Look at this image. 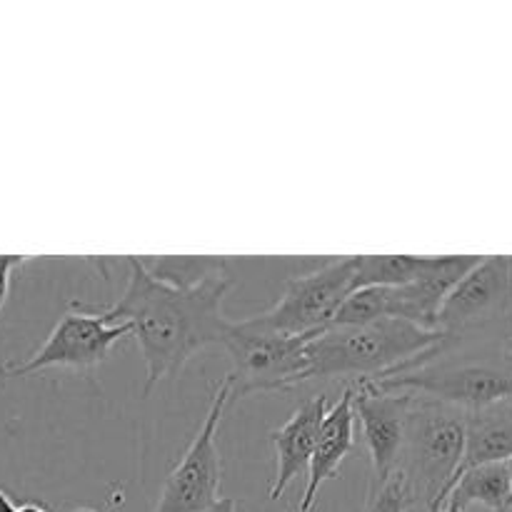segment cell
I'll return each mask as SVG.
<instances>
[{
  "label": "cell",
  "instance_id": "1",
  "mask_svg": "<svg viewBox=\"0 0 512 512\" xmlns=\"http://www.w3.org/2000/svg\"><path fill=\"white\" fill-rule=\"evenodd\" d=\"M128 285L110 308L113 323H125L145 360V395L163 378H175L195 353L208 345H223L230 320L223 313L228 295V270L210 275L190 288L160 283L138 258H128Z\"/></svg>",
  "mask_w": 512,
  "mask_h": 512
},
{
  "label": "cell",
  "instance_id": "2",
  "mask_svg": "<svg viewBox=\"0 0 512 512\" xmlns=\"http://www.w3.org/2000/svg\"><path fill=\"white\" fill-rule=\"evenodd\" d=\"M443 335L405 320L328 325L308 343V380H345L348 385L393 378L433 358Z\"/></svg>",
  "mask_w": 512,
  "mask_h": 512
},
{
  "label": "cell",
  "instance_id": "3",
  "mask_svg": "<svg viewBox=\"0 0 512 512\" xmlns=\"http://www.w3.org/2000/svg\"><path fill=\"white\" fill-rule=\"evenodd\" d=\"M468 413L440 400L410 393L408 423L395 475L403 480L410 505L430 512L445 505L463 468Z\"/></svg>",
  "mask_w": 512,
  "mask_h": 512
},
{
  "label": "cell",
  "instance_id": "4",
  "mask_svg": "<svg viewBox=\"0 0 512 512\" xmlns=\"http://www.w3.org/2000/svg\"><path fill=\"white\" fill-rule=\"evenodd\" d=\"M448 350L505 353L512 338V255H480L438 315Z\"/></svg>",
  "mask_w": 512,
  "mask_h": 512
},
{
  "label": "cell",
  "instance_id": "5",
  "mask_svg": "<svg viewBox=\"0 0 512 512\" xmlns=\"http://www.w3.org/2000/svg\"><path fill=\"white\" fill-rule=\"evenodd\" d=\"M378 390L413 393L440 400L463 413L512 398V365L495 350H448L393 378L375 380Z\"/></svg>",
  "mask_w": 512,
  "mask_h": 512
},
{
  "label": "cell",
  "instance_id": "6",
  "mask_svg": "<svg viewBox=\"0 0 512 512\" xmlns=\"http://www.w3.org/2000/svg\"><path fill=\"white\" fill-rule=\"evenodd\" d=\"M478 260L480 255H430L428 268L410 283L355 290L338 310L333 323L355 325L393 318L438 333L440 308Z\"/></svg>",
  "mask_w": 512,
  "mask_h": 512
},
{
  "label": "cell",
  "instance_id": "7",
  "mask_svg": "<svg viewBox=\"0 0 512 512\" xmlns=\"http://www.w3.org/2000/svg\"><path fill=\"white\" fill-rule=\"evenodd\" d=\"M310 338L265 330L245 318L230 325L223 348L228 350L233 370L225 375L230 383V403L253 393H278L305 383L308 375Z\"/></svg>",
  "mask_w": 512,
  "mask_h": 512
},
{
  "label": "cell",
  "instance_id": "8",
  "mask_svg": "<svg viewBox=\"0 0 512 512\" xmlns=\"http://www.w3.org/2000/svg\"><path fill=\"white\" fill-rule=\"evenodd\" d=\"M123 338H130L128 325L113 323L105 310H90L75 303L30 358L0 365V378L5 383L45 370H75L88 375L108 360L110 350Z\"/></svg>",
  "mask_w": 512,
  "mask_h": 512
},
{
  "label": "cell",
  "instance_id": "9",
  "mask_svg": "<svg viewBox=\"0 0 512 512\" xmlns=\"http://www.w3.org/2000/svg\"><path fill=\"white\" fill-rule=\"evenodd\" d=\"M355 293V255L328 258L310 273L290 280L283 298L265 313L253 315V323L285 335L313 338L328 328L345 300Z\"/></svg>",
  "mask_w": 512,
  "mask_h": 512
},
{
  "label": "cell",
  "instance_id": "10",
  "mask_svg": "<svg viewBox=\"0 0 512 512\" xmlns=\"http://www.w3.org/2000/svg\"><path fill=\"white\" fill-rule=\"evenodd\" d=\"M230 405V383L223 378L213 393L208 415L195 433L193 443L165 478L153 512H208L220 503L223 460L218 450V428Z\"/></svg>",
  "mask_w": 512,
  "mask_h": 512
},
{
  "label": "cell",
  "instance_id": "11",
  "mask_svg": "<svg viewBox=\"0 0 512 512\" xmlns=\"http://www.w3.org/2000/svg\"><path fill=\"white\" fill-rule=\"evenodd\" d=\"M353 388L355 423L363 430V443L373 463V483H385L398 468L400 450L408 423L410 393L378 390L370 383L350 385Z\"/></svg>",
  "mask_w": 512,
  "mask_h": 512
},
{
  "label": "cell",
  "instance_id": "12",
  "mask_svg": "<svg viewBox=\"0 0 512 512\" xmlns=\"http://www.w3.org/2000/svg\"><path fill=\"white\" fill-rule=\"evenodd\" d=\"M325 413H328V398L315 395L300 403L295 413L285 420L280 428L270 433V443L275 450V480L270 485V500L283 498L295 478L308 473L310 458H313L315 443H318L320 428H323Z\"/></svg>",
  "mask_w": 512,
  "mask_h": 512
},
{
  "label": "cell",
  "instance_id": "13",
  "mask_svg": "<svg viewBox=\"0 0 512 512\" xmlns=\"http://www.w3.org/2000/svg\"><path fill=\"white\" fill-rule=\"evenodd\" d=\"M355 448V410H353V388L345 385L340 398L328 405L323 428H320L318 443H315L313 458H310L308 473H305V490L300 500V512L315 508L320 488L328 480H335L340 473L343 460Z\"/></svg>",
  "mask_w": 512,
  "mask_h": 512
},
{
  "label": "cell",
  "instance_id": "14",
  "mask_svg": "<svg viewBox=\"0 0 512 512\" xmlns=\"http://www.w3.org/2000/svg\"><path fill=\"white\" fill-rule=\"evenodd\" d=\"M512 458V398L468 413L460 473L475 465L508 463Z\"/></svg>",
  "mask_w": 512,
  "mask_h": 512
},
{
  "label": "cell",
  "instance_id": "15",
  "mask_svg": "<svg viewBox=\"0 0 512 512\" xmlns=\"http://www.w3.org/2000/svg\"><path fill=\"white\" fill-rule=\"evenodd\" d=\"M445 505H455L460 510H468L470 505H480L490 512L512 510V480L508 463H485L463 470L455 478Z\"/></svg>",
  "mask_w": 512,
  "mask_h": 512
},
{
  "label": "cell",
  "instance_id": "16",
  "mask_svg": "<svg viewBox=\"0 0 512 512\" xmlns=\"http://www.w3.org/2000/svg\"><path fill=\"white\" fill-rule=\"evenodd\" d=\"M428 263L430 255H355V290L405 285Z\"/></svg>",
  "mask_w": 512,
  "mask_h": 512
},
{
  "label": "cell",
  "instance_id": "17",
  "mask_svg": "<svg viewBox=\"0 0 512 512\" xmlns=\"http://www.w3.org/2000/svg\"><path fill=\"white\" fill-rule=\"evenodd\" d=\"M143 268L153 275L160 283L175 285V288H190V285L203 283L210 275L228 270L225 258H168V255H158V258H138Z\"/></svg>",
  "mask_w": 512,
  "mask_h": 512
},
{
  "label": "cell",
  "instance_id": "18",
  "mask_svg": "<svg viewBox=\"0 0 512 512\" xmlns=\"http://www.w3.org/2000/svg\"><path fill=\"white\" fill-rule=\"evenodd\" d=\"M373 493H370L368 503H365L363 512H408L410 505L405 485L398 475L388 478L385 483H373Z\"/></svg>",
  "mask_w": 512,
  "mask_h": 512
},
{
  "label": "cell",
  "instance_id": "19",
  "mask_svg": "<svg viewBox=\"0 0 512 512\" xmlns=\"http://www.w3.org/2000/svg\"><path fill=\"white\" fill-rule=\"evenodd\" d=\"M25 260L28 258H23V255H0V310H3L5 300H8L13 273L25 263Z\"/></svg>",
  "mask_w": 512,
  "mask_h": 512
},
{
  "label": "cell",
  "instance_id": "20",
  "mask_svg": "<svg viewBox=\"0 0 512 512\" xmlns=\"http://www.w3.org/2000/svg\"><path fill=\"white\" fill-rule=\"evenodd\" d=\"M15 510H18V505H15L13 498L0 488V512H15Z\"/></svg>",
  "mask_w": 512,
  "mask_h": 512
},
{
  "label": "cell",
  "instance_id": "21",
  "mask_svg": "<svg viewBox=\"0 0 512 512\" xmlns=\"http://www.w3.org/2000/svg\"><path fill=\"white\" fill-rule=\"evenodd\" d=\"M208 512H238V503L230 498H223L213 510H208Z\"/></svg>",
  "mask_w": 512,
  "mask_h": 512
},
{
  "label": "cell",
  "instance_id": "22",
  "mask_svg": "<svg viewBox=\"0 0 512 512\" xmlns=\"http://www.w3.org/2000/svg\"><path fill=\"white\" fill-rule=\"evenodd\" d=\"M15 512H50V508H45L43 503H35V500H28V503L18 505V510Z\"/></svg>",
  "mask_w": 512,
  "mask_h": 512
},
{
  "label": "cell",
  "instance_id": "23",
  "mask_svg": "<svg viewBox=\"0 0 512 512\" xmlns=\"http://www.w3.org/2000/svg\"><path fill=\"white\" fill-rule=\"evenodd\" d=\"M435 512H465V510L455 508V505H443V508H440V510H435Z\"/></svg>",
  "mask_w": 512,
  "mask_h": 512
},
{
  "label": "cell",
  "instance_id": "24",
  "mask_svg": "<svg viewBox=\"0 0 512 512\" xmlns=\"http://www.w3.org/2000/svg\"><path fill=\"white\" fill-rule=\"evenodd\" d=\"M505 358H508V363L512 365V338H510V343H508V348H505Z\"/></svg>",
  "mask_w": 512,
  "mask_h": 512
},
{
  "label": "cell",
  "instance_id": "25",
  "mask_svg": "<svg viewBox=\"0 0 512 512\" xmlns=\"http://www.w3.org/2000/svg\"><path fill=\"white\" fill-rule=\"evenodd\" d=\"M508 470H510V480H512V458L508 460Z\"/></svg>",
  "mask_w": 512,
  "mask_h": 512
},
{
  "label": "cell",
  "instance_id": "26",
  "mask_svg": "<svg viewBox=\"0 0 512 512\" xmlns=\"http://www.w3.org/2000/svg\"><path fill=\"white\" fill-rule=\"evenodd\" d=\"M75 512H95V510H90V508H80V510H75Z\"/></svg>",
  "mask_w": 512,
  "mask_h": 512
},
{
  "label": "cell",
  "instance_id": "27",
  "mask_svg": "<svg viewBox=\"0 0 512 512\" xmlns=\"http://www.w3.org/2000/svg\"><path fill=\"white\" fill-rule=\"evenodd\" d=\"M0 385H3V378H0Z\"/></svg>",
  "mask_w": 512,
  "mask_h": 512
}]
</instances>
